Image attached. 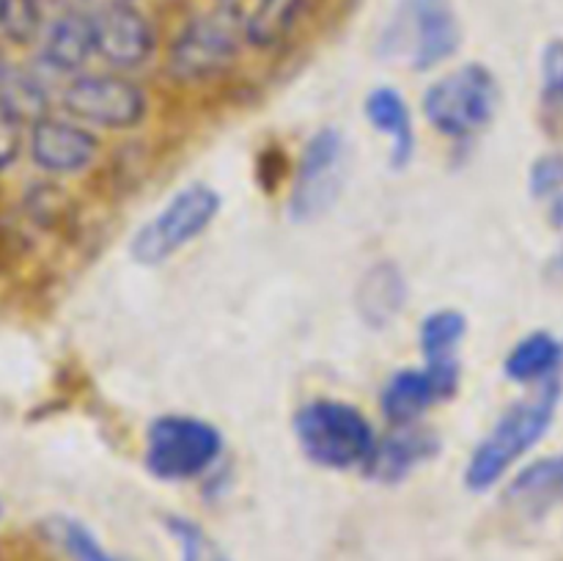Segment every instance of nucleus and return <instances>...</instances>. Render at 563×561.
Masks as SVG:
<instances>
[{
	"label": "nucleus",
	"instance_id": "obj_1",
	"mask_svg": "<svg viewBox=\"0 0 563 561\" xmlns=\"http://www.w3.org/2000/svg\"><path fill=\"white\" fill-rule=\"evenodd\" d=\"M559 402L561 383L555 377L539 383V388L526 399L515 402L471 454L465 468V487L478 495L489 493L509 473V468L548 435Z\"/></svg>",
	"mask_w": 563,
	"mask_h": 561
},
{
	"label": "nucleus",
	"instance_id": "obj_21",
	"mask_svg": "<svg viewBox=\"0 0 563 561\" xmlns=\"http://www.w3.org/2000/svg\"><path fill=\"white\" fill-rule=\"evenodd\" d=\"M163 528L176 542L179 561H231L218 544L212 542L201 522H196L187 515H165Z\"/></svg>",
	"mask_w": 563,
	"mask_h": 561
},
{
	"label": "nucleus",
	"instance_id": "obj_12",
	"mask_svg": "<svg viewBox=\"0 0 563 561\" xmlns=\"http://www.w3.org/2000/svg\"><path fill=\"white\" fill-rule=\"evenodd\" d=\"M99 141L71 121L42 116L31 127V154L38 168L49 174H75L91 165Z\"/></svg>",
	"mask_w": 563,
	"mask_h": 561
},
{
	"label": "nucleus",
	"instance_id": "obj_31",
	"mask_svg": "<svg viewBox=\"0 0 563 561\" xmlns=\"http://www.w3.org/2000/svg\"><path fill=\"white\" fill-rule=\"evenodd\" d=\"M212 3H236V0H212Z\"/></svg>",
	"mask_w": 563,
	"mask_h": 561
},
{
	"label": "nucleus",
	"instance_id": "obj_8",
	"mask_svg": "<svg viewBox=\"0 0 563 561\" xmlns=\"http://www.w3.org/2000/svg\"><path fill=\"white\" fill-rule=\"evenodd\" d=\"M346 182V141L335 127L308 138L291 187L289 212L297 223H311L333 209Z\"/></svg>",
	"mask_w": 563,
	"mask_h": 561
},
{
	"label": "nucleus",
	"instance_id": "obj_26",
	"mask_svg": "<svg viewBox=\"0 0 563 561\" xmlns=\"http://www.w3.org/2000/svg\"><path fill=\"white\" fill-rule=\"evenodd\" d=\"M542 94L548 102H563V38L542 50Z\"/></svg>",
	"mask_w": 563,
	"mask_h": 561
},
{
	"label": "nucleus",
	"instance_id": "obj_5",
	"mask_svg": "<svg viewBox=\"0 0 563 561\" xmlns=\"http://www.w3.org/2000/svg\"><path fill=\"white\" fill-rule=\"evenodd\" d=\"M500 88L484 64H465L440 77L423 94V116L443 135L471 138L495 119Z\"/></svg>",
	"mask_w": 563,
	"mask_h": 561
},
{
	"label": "nucleus",
	"instance_id": "obj_2",
	"mask_svg": "<svg viewBox=\"0 0 563 561\" xmlns=\"http://www.w3.org/2000/svg\"><path fill=\"white\" fill-rule=\"evenodd\" d=\"M462 47V22L451 0H399L379 36V58L429 72Z\"/></svg>",
	"mask_w": 563,
	"mask_h": 561
},
{
	"label": "nucleus",
	"instance_id": "obj_7",
	"mask_svg": "<svg viewBox=\"0 0 563 561\" xmlns=\"http://www.w3.org/2000/svg\"><path fill=\"white\" fill-rule=\"evenodd\" d=\"M223 438L212 424L192 416L154 418L146 432V471L159 482H190L218 462Z\"/></svg>",
	"mask_w": 563,
	"mask_h": 561
},
{
	"label": "nucleus",
	"instance_id": "obj_24",
	"mask_svg": "<svg viewBox=\"0 0 563 561\" xmlns=\"http://www.w3.org/2000/svg\"><path fill=\"white\" fill-rule=\"evenodd\" d=\"M42 0H5L3 11V28L14 42H31L38 31H42Z\"/></svg>",
	"mask_w": 563,
	"mask_h": 561
},
{
	"label": "nucleus",
	"instance_id": "obj_15",
	"mask_svg": "<svg viewBox=\"0 0 563 561\" xmlns=\"http://www.w3.org/2000/svg\"><path fill=\"white\" fill-rule=\"evenodd\" d=\"M506 504L526 517H544L563 506V454L544 457L522 468L506 487Z\"/></svg>",
	"mask_w": 563,
	"mask_h": 561
},
{
	"label": "nucleus",
	"instance_id": "obj_6",
	"mask_svg": "<svg viewBox=\"0 0 563 561\" xmlns=\"http://www.w3.org/2000/svg\"><path fill=\"white\" fill-rule=\"evenodd\" d=\"M220 207H223V198L214 187L203 185V182L187 185L148 223L135 231L130 242L132 262L143 264V267H157V264L168 262L174 253L190 245L212 226Z\"/></svg>",
	"mask_w": 563,
	"mask_h": 561
},
{
	"label": "nucleus",
	"instance_id": "obj_27",
	"mask_svg": "<svg viewBox=\"0 0 563 561\" xmlns=\"http://www.w3.org/2000/svg\"><path fill=\"white\" fill-rule=\"evenodd\" d=\"M22 146V121L0 105V170L14 163Z\"/></svg>",
	"mask_w": 563,
	"mask_h": 561
},
{
	"label": "nucleus",
	"instance_id": "obj_11",
	"mask_svg": "<svg viewBox=\"0 0 563 561\" xmlns=\"http://www.w3.org/2000/svg\"><path fill=\"white\" fill-rule=\"evenodd\" d=\"M460 391V363L454 361H432L423 369H401L388 385L383 388L379 405L385 418L396 427L416 424L421 413L432 405L451 399Z\"/></svg>",
	"mask_w": 563,
	"mask_h": 561
},
{
	"label": "nucleus",
	"instance_id": "obj_16",
	"mask_svg": "<svg viewBox=\"0 0 563 561\" xmlns=\"http://www.w3.org/2000/svg\"><path fill=\"white\" fill-rule=\"evenodd\" d=\"M407 302V280L394 262H377L363 273L355 306L368 328H388Z\"/></svg>",
	"mask_w": 563,
	"mask_h": 561
},
{
	"label": "nucleus",
	"instance_id": "obj_18",
	"mask_svg": "<svg viewBox=\"0 0 563 561\" xmlns=\"http://www.w3.org/2000/svg\"><path fill=\"white\" fill-rule=\"evenodd\" d=\"M313 0H253L245 9V42L256 50H278L300 28Z\"/></svg>",
	"mask_w": 563,
	"mask_h": 561
},
{
	"label": "nucleus",
	"instance_id": "obj_17",
	"mask_svg": "<svg viewBox=\"0 0 563 561\" xmlns=\"http://www.w3.org/2000/svg\"><path fill=\"white\" fill-rule=\"evenodd\" d=\"M366 119L390 141V165L396 170L407 168L416 154V127L407 99L390 86L374 88L366 97Z\"/></svg>",
	"mask_w": 563,
	"mask_h": 561
},
{
	"label": "nucleus",
	"instance_id": "obj_10",
	"mask_svg": "<svg viewBox=\"0 0 563 561\" xmlns=\"http://www.w3.org/2000/svg\"><path fill=\"white\" fill-rule=\"evenodd\" d=\"M97 53L115 69H135L154 55L157 28L135 0H108L93 11Z\"/></svg>",
	"mask_w": 563,
	"mask_h": 561
},
{
	"label": "nucleus",
	"instance_id": "obj_4",
	"mask_svg": "<svg viewBox=\"0 0 563 561\" xmlns=\"http://www.w3.org/2000/svg\"><path fill=\"white\" fill-rule=\"evenodd\" d=\"M295 438L313 465L330 471L363 468L377 438L368 418L355 405L335 399H313L295 416Z\"/></svg>",
	"mask_w": 563,
	"mask_h": 561
},
{
	"label": "nucleus",
	"instance_id": "obj_19",
	"mask_svg": "<svg viewBox=\"0 0 563 561\" xmlns=\"http://www.w3.org/2000/svg\"><path fill=\"white\" fill-rule=\"evenodd\" d=\"M563 363V341L555 339L548 330L528 333L526 339L517 341L504 361L506 377L515 383H548Z\"/></svg>",
	"mask_w": 563,
	"mask_h": 561
},
{
	"label": "nucleus",
	"instance_id": "obj_9",
	"mask_svg": "<svg viewBox=\"0 0 563 561\" xmlns=\"http://www.w3.org/2000/svg\"><path fill=\"white\" fill-rule=\"evenodd\" d=\"M64 108L86 124L130 130L146 119V94L119 75H80L66 86Z\"/></svg>",
	"mask_w": 563,
	"mask_h": 561
},
{
	"label": "nucleus",
	"instance_id": "obj_29",
	"mask_svg": "<svg viewBox=\"0 0 563 561\" xmlns=\"http://www.w3.org/2000/svg\"><path fill=\"white\" fill-rule=\"evenodd\" d=\"M550 273H553V275H561V278H563V251L559 253V256L553 258V267H550Z\"/></svg>",
	"mask_w": 563,
	"mask_h": 561
},
{
	"label": "nucleus",
	"instance_id": "obj_23",
	"mask_svg": "<svg viewBox=\"0 0 563 561\" xmlns=\"http://www.w3.org/2000/svg\"><path fill=\"white\" fill-rule=\"evenodd\" d=\"M58 539L69 561H124L113 550L104 548L97 534L88 526H82L80 520H60Z\"/></svg>",
	"mask_w": 563,
	"mask_h": 561
},
{
	"label": "nucleus",
	"instance_id": "obj_3",
	"mask_svg": "<svg viewBox=\"0 0 563 561\" xmlns=\"http://www.w3.org/2000/svg\"><path fill=\"white\" fill-rule=\"evenodd\" d=\"M245 9L212 3L187 16L168 47V72L181 82L214 80L234 66L245 47Z\"/></svg>",
	"mask_w": 563,
	"mask_h": 561
},
{
	"label": "nucleus",
	"instance_id": "obj_32",
	"mask_svg": "<svg viewBox=\"0 0 563 561\" xmlns=\"http://www.w3.org/2000/svg\"><path fill=\"white\" fill-rule=\"evenodd\" d=\"M0 517H3V501H0Z\"/></svg>",
	"mask_w": 563,
	"mask_h": 561
},
{
	"label": "nucleus",
	"instance_id": "obj_25",
	"mask_svg": "<svg viewBox=\"0 0 563 561\" xmlns=\"http://www.w3.org/2000/svg\"><path fill=\"white\" fill-rule=\"evenodd\" d=\"M528 187L537 198H555L563 193V152H548L533 160Z\"/></svg>",
	"mask_w": 563,
	"mask_h": 561
},
{
	"label": "nucleus",
	"instance_id": "obj_14",
	"mask_svg": "<svg viewBox=\"0 0 563 561\" xmlns=\"http://www.w3.org/2000/svg\"><path fill=\"white\" fill-rule=\"evenodd\" d=\"M97 53L93 11L64 9L53 16L42 36L44 64L58 72H77Z\"/></svg>",
	"mask_w": 563,
	"mask_h": 561
},
{
	"label": "nucleus",
	"instance_id": "obj_20",
	"mask_svg": "<svg viewBox=\"0 0 563 561\" xmlns=\"http://www.w3.org/2000/svg\"><path fill=\"white\" fill-rule=\"evenodd\" d=\"M467 333V319L462 311L454 308H440L432 311L421 322V350L427 355V363L432 361H454L456 346L462 344Z\"/></svg>",
	"mask_w": 563,
	"mask_h": 561
},
{
	"label": "nucleus",
	"instance_id": "obj_30",
	"mask_svg": "<svg viewBox=\"0 0 563 561\" xmlns=\"http://www.w3.org/2000/svg\"><path fill=\"white\" fill-rule=\"evenodd\" d=\"M3 11H5V0H0V22H3Z\"/></svg>",
	"mask_w": 563,
	"mask_h": 561
},
{
	"label": "nucleus",
	"instance_id": "obj_13",
	"mask_svg": "<svg viewBox=\"0 0 563 561\" xmlns=\"http://www.w3.org/2000/svg\"><path fill=\"white\" fill-rule=\"evenodd\" d=\"M440 454V438L432 429L416 427V424H405L396 427L388 438L377 440L372 457L366 465L361 468L363 476L379 484H396L405 482L416 468L423 462L434 460Z\"/></svg>",
	"mask_w": 563,
	"mask_h": 561
},
{
	"label": "nucleus",
	"instance_id": "obj_28",
	"mask_svg": "<svg viewBox=\"0 0 563 561\" xmlns=\"http://www.w3.org/2000/svg\"><path fill=\"white\" fill-rule=\"evenodd\" d=\"M550 220H553L555 229L563 231V193L553 198V207H550Z\"/></svg>",
	"mask_w": 563,
	"mask_h": 561
},
{
	"label": "nucleus",
	"instance_id": "obj_22",
	"mask_svg": "<svg viewBox=\"0 0 563 561\" xmlns=\"http://www.w3.org/2000/svg\"><path fill=\"white\" fill-rule=\"evenodd\" d=\"M0 105L20 121H38L44 116V94L38 82L3 66H0Z\"/></svg>",
	"mask_w": 563,
	"mask_h": 561
}]
</instances>
